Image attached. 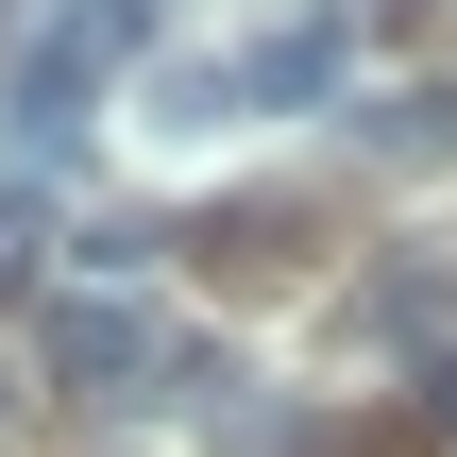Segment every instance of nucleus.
Segmentation results:
<instances>
[{"label": "nucleus", "mask_w": 457, "mask_h": 457, "mask_svg": "<svg viewBox=\"0 0 457 457\" xmlns=\"http://www.w3.org/2000/svg\"><path fill=\"white\" fill-rule=\"evenodd\" d=\"M153 356H170V322H153L136 288H68V305H34V373H51L68 407H153Z\"/></svg>", "instance_id": "1"}, {"label": "nucleus", "mask_w": 457, "mask_h": 457, "mask_svg": "<svg viewBox=\"0 0 457 457\" xmlns=\"http://www.w3.org/2000/svg\"><path fill=\"white\" fill-rule=\"evenodd\" d=\"M136 34H153V0H34V51H17V136H34V153H68V136H85V85H102Z\"/></svg>", "instance_id": "2"}, {"label": "nucleus", "mask_w": 457, "mask_h": 457, "mask_svg": "<svg viewBox=\"0 0 457 457\" xmlns=\"http://www.w3.org/2000/svg\"><path fill=\"white\" fill-rule=\"evenodd\" d=\"M237 68H254V119H305V102H339V68H356V17H339V0H305V17H288V34H254Z\"/></svg>", "instance_id": "3"}, {"label": "nucleus", "mask_w": 457, "mask_h": 457, "mask_svg": "<svg viewBox=\"0 0 457 457\" xmlns=\"http://www.w3.org/2000/svg\"><path fill=\"white\" fill-rule=\"evenodd\" d=\"M237 119H254V68H237V51H170V68L136 85V136H170V153H187V136H237Z\"/></svg>", "instance_id": "4"}, {"label": "nucleus", "mask_w": 457, "mask_h": 457, "mask_svg": "<svg viewBox=\"0 0 457 457\" xmlns=\"http://www.w3.org/2000/svg\"><path fill=\"white\" fill-rule=\"evenodd\" d=\"M356 136H373L390 170H457V85H390V102H373Z\"/></svg>", "instance_id": "5"}, {"label": "nucleus", "mask_w": 457, "mask_h": 457, "mask_svg": "<svg viewBox=\"0 0 457 457\" xmlns=\"http://www.w3.org/2000/svg\"><path fill=\"white\" fill-rule=\"evenodd\" d=\"M51 237H68V204H51V187H17V170H0V288H17V271H34V254H51Z\"/></svg>", "instance_id": "6"}, {"label": "nucleus", "mask_w": 457, "mask_h": 457, "mask_svg": "<svg viewBox=\"0 0 457 457\" xmlns=\"http://www.w3.org/2000/svg\"><path fill=\"white\" fill-rule=\"evenodd\" d=\"M424 407H441V424H457V356H424Z\"/></svg>", "instance_id": "7"}]
</instances>
